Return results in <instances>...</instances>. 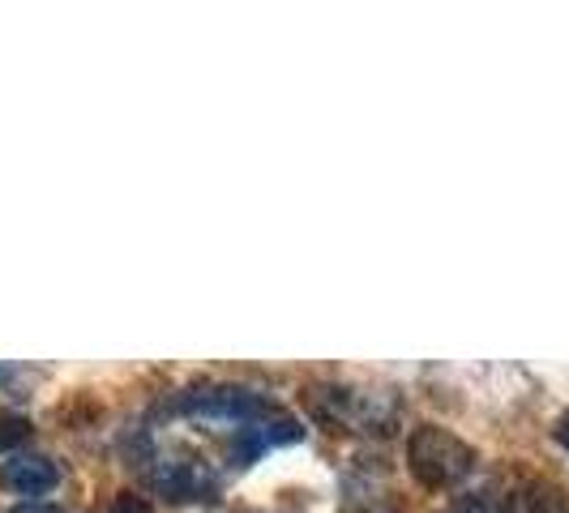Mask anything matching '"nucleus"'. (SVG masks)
<instances>
[{
    "label": "nucleus",
    "mask_w": 569,
    "mask_h": 513,
    "mask_svg": "<svg viewBox=\"0 0 569 513\" xmlns=\"http://www.w3.org/2000/svg\"><path fill=\"white\" fill-rule=\"evenodd\" d=\"M9 513H60V510H52V505H39V501H30V505H18V510H9Z\"/></svg>",
    "instance_id": "obj_8"
},
{
    "label": "nucleus",
    "mask_w": 569,
    "mask_h": 513,
    "mask_svg": "<svg viewBox=\"0 0 569 513\" xmlns=\"http://www.w3.org/2000/svg\"><path fill=\"white\" fill-rule=\"evenodd\" d=\"M309 411L326 428L356 436H395L402 428V399L381 385H313Z\"/></svg>",
    "instance_id": "obj_3"
},
{
    "label": "nucleus",
    "mask_w": 569,
    "mask_h": 513,
    "mask_svg": "<svg viewBox=\"0 0 569 513\" xmlns=\"http://www.w3.org/2000/svg\"><path fill=\"white\" fill-rule=\"evenodd\" d=\"M133 466H138V475L150 492L168 496L176 505L214 501L228 484V471L219 466V457H210L201 445L184 441V436H171L163 428H142L138 432Z\"/></svg>",
    "instance_id": "obj_2"
},
{
    "label": "nucleus",
    "mask_w": 569,
    "mask_h": 513,
    "mask_svg": "<svg viewBox=\"0 0 569 513\" xmlns=\"http://www.w3.org/2000/svg\"><path fill=\"white\" fill-rule=\"evenodd\" d=\"M168 424H184L193 432H206V441L219 445V462L228 475L253 466L261 454L296 445L305 428L283 406L257 394L249 385H228V381H206L193 390H180L168 402Z\"/></svg>",
    "instance_id": "obj_1"
},
{
    "label": "nucleus",
    "mask_w": 569,
    "mask_h": 513,
    "mask_svg": "<svg viewBox=\"0 0 569 513\" xmlns=\"http://www.w3.org/2000/svg\"><path fill=\"white\" fill-rule=\"evenodd\" d=\"M557 441H561V445L569 450V415L561 420V424H557Z\"/></svg>",
    "instance_id": "obj_9"
},
{
    "label": "nucleus",
    "mask_w": 569,
    "mask_h": 513,
    "mask_svg": "<svg viewBox=\"0 0 569 513\" xmlns=\"http://www.w3.org/2000/svg\"><path fill=\"white\" fill-rule=\"evenodd\" d=\"M112 513H150L146 510V501L142 496H120V501H116V510Z\"/></svg>",
    "instance_id": "obj_7"
},
{
    "label": "nucleus",
    "mask_w": 569,
    "mask_h": 513,
    "mask_svg": "<svg viewBox=\"0 0 569 513\" xmlns=\"http://www.w3.org/2000/svg\"><path fill=\"white\" fill-rule=\"evenodd\" d=\"M455 513H488V510H455Z\"/></svg>",
    "instance_id": "obj_10"
},
{
    "label": "nucleus",
    "mask_w": 569,
    "mask_h": 513,
    "mask_svg": "<svg viewBox=\"0 0 569 513\" xmlns=\"http://www.w3.org/2000/svg\"><path fill=\"white\" fill-rule=\"evenodd\" d=\"M30 436V424L22 415H0V450H18Z\"/></svg>",
    "instance_id": "obj_6"
},
{
    "label": "nucleus",
    "mask_w": 569,
    "mask_h": 513,
    "mask_svg": "<svg viewBox=\"0 0 569 513\" xmlns=\"http://www.w3.org/2000/svg\"><path fill=\"white\" fill-rule=\"evenodd\" d=\"M60 484V466L48 454H13L0 462V487L18 496H48Z\"/></svg>",
    "instance_id": "obj_5"
},
{
    "label": "nucleus",
    "mask_w": 569,
    "mask_h": 513,
    "mask_svg": "<svg viewBox=\"0 0 569 513\" xmlns=\"http://www.w3.org/2000/svg\"><path fill=\"white\" fill-rule=\"evenodd\" d=\"M407 466L425 487H455L476 471V450L446 428L420 424L407 441Z\"/></svg>",
    "instance_id": "obj_4"
}]
</instances>
